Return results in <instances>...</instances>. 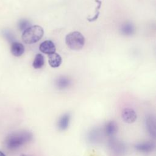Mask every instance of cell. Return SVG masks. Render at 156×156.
Returning <instances> with one entry per match:
<instances>
[{
  "mask_svg": "<svg viewBox=\"0 0 156 156\" xmlns=\"http://www.w3.org/2000/svg\"><path fill=\"white\" fill-rule=\"evenodd\" d=\"M2 35L9 42H12V43L15 42V41H14V37H13V34H12V32L10 30H9L7 29L4 30L2 31Z\"/></svg>",
  "mask_w": 156,
  "mask_h": 156,
  "instance_id": "ac0fdd59",
  "label": "cell"
},
{
  "mask_svg": "<svg viewBox=\"0 0 156 156\" xmlns=\"http://www.w3.org/2000/svg\"><path fill=\"white\" fill-rule=\"evenodd\" d=\"M0 156H6V155L4 154V152H2V151H0Z\"/></svg>",
  "mask_w": 156,
  "mask_h": 156,
  "instance_id": "ffe728a7",
  "label": "cell"
},
{
  "mask_svg": "<svg viewBox=\"0 0 156 156\" xmlns=\"http://www.w3.org/2000/svg\"><path fill=\"white\" fill-rule=\"evenodd\" d=\"M71 119V115L69 113H65L60 116L59 118L57 126L59 130L65 131L69 126Z\"/></svg>",
  "mask_w": 156,
  "mask_h": 156,
  "instance_id": "9c48e42d",
  "label": "cell"
},
{
  "mask_svg": "<svg viewBox=\"0 0 156 156\" xmlns=\"http://www.w3.org/2000/svg\"><path fill=\"white\" fill-rule=\"evenodd\" d=\"M135 149L141 153L147 154L154 151L155 148V144L153 141H143L136 143L134 145Z\"/></svg>",
  "mask_w": 156,
  "mask_h": 156,
  "instance_id": "52a82bcc",
  "label": "cell"
},
{
  "mask_svg": "<svg viewBox=\"0 0 156 156\" xmlns=\"http://www.w3.org/2000/svg\"><path fill=\"white\" fill-rule=\"evenodd\" d=\"M70 85L69 79L65 77H60L56 81V86L58 89L63 90L66 88Z\"/></svg>",
  "mask_w": 156,
  "mask_h": 156,
  "instance_id": "9a60e30c",
  "label": "cell"
},
{
  "mask_svg": "<svg viewBox=\"0 0 156 156\" xmlns=\"http://www.w3.org/2000/svg\"><path fill=\"white\" fill-rule=\"evenodd\" d=\"M121 118L127 124H132L135 122L137 119V114L136 112L132 108L126 107L121 111Z\"/></svg>",
  "mask_w": 156,
  "mask_h": 156,
  "instance_id": "ba28073f",
  "label": "cell"
},
{
  "mask_svg": "<svg viewBox=\"0 0 156 156\" xmlns=\"http://www.w3.org/2000/svg\"><path fill=\"white\" fill-rule=\"evenodd\" d=\"M118 124L114 121L107 122L104 126L103 132L108 136L113 137L118 132Z\"/></svg>",
  "mask_w": 156,
  "mask_h": 156,
  "instance_id": "30bf717a",
  "label": "cell"
},
{
  "mask_svg": "<svg viewBox=\"0 0 156 156\" xmlns=\"http://www.w3.org/2000/svg\"><path fill=\"white\" fill-rule=\"evenodd\" d=\"M20 156H29V155H26V154H21L20 155Z\"/></svg>",
  "mask_w": 156,
  "mask_h": 156,
  "instance_id": "44dd1931",
  "label": "cell"
},
{
  "mask_svg": "<svg viewBox=\"0 0 156 156\" xmlns=\"http://www.w3.org/2000/svg\"><path fill=\"white\" fill-rule=\"evenodd\" d=\"M44 34V30L40 26H30L22 34L21 38L24 43L26 44H33L40 40Z\"/></svg>",
  "mask_w": 156,
  "mask_h": 156,
  "instance_id": "7a4b0ae2",
  "label": "cell"
},
{
  "mask_svg": "<svg viewBox=\"0 0 156 156\" xmlns=\"http://www.w3.org/2000/svg\"><path fill=\"white\" fill-rule=\"evenodd\" d=\"M44 57L41 54H37L32 63V66L35 69H40L44 65Z\"/></svg>",
  "mask_w": 156,
  "mask_h": 156,
  "instance_id": "5bb4252c",
  "label": "cell"
},
{
  "mask_svg": "<svg viewBox=\"0 0 156 156\" xmlns=\"http://www.w3.org/2000/svg\"><path fill=\"white\" fill-rule=\"evenodd\" d=\"M62 62L61 56L57 53H52L48 56V63L52 68H57L60 66Z\"/></svg>",
  "mask_w": 156,
  "mask_h": 156,
  "instance_id": "7c38bea8",
  "label": "cell"
},
{
  "mask_svg": "<svg viewBox=\"0 0 156 156\" xmlns=\"http://www.w3.org/2000/svg\"><path fill=\"white\" fill-rule=\"evenodd\" d=\"M30 23L26 20H21V21H20V22L18 23L19 28L21 30H26L27 28H28L30 26Z\"/></svg>",
  "mask_w": 156,
  "mask_h": 156,
  "instance_id": "d6986e66",
  "label": "cell"
},
{
  "mask_svg": "<svg viewBox=\"0 0 156 156\" xmlns=\"http://www.w3.org/2000/svg\"><path fill=\"white\" fill-rule=\"evenodd\" d=\"M95 1L97 3V7L96 8V11H95V15L91 17V18H87V20L90 21V22H92V21H96L98 17H99V9L101 7V4H102V2L99 0H95Z\"/></svg>",
  "mask_w": 156,
  "mask_h": 156,
  "instance_id": "e0dca14e",
  "label": "cell"
},
{
  "mask_svg": "<svg viewBox=\"0 0 156 156\" xmlns=\"http://www.w3.org/2000/svg\"><path fill=\"white\" fill-rule=\"evenodd\" d=\"M121 30L124 35H130L134 32V27L130 23H126L122 26Z\"/></svg>",
  "mask_w": 156,
  "mask_h": 156,
  "instance_id": "2e32d148",
  "label": "cell"
},
{
  "mask_svg": "<svg viewBox=\"0 0 156 156\" xmlns=\"http://www.w3.org/2000/svg\"><path fill=\"white\" fill-rule=\"evenodd\" d=\"M85 41L83 35L78 31L70 32L65 37V43L67 46L74 51L81 49L85 44Z\"/></svg>",
  "mask_w": 156,
  "mask_h": 156,
  "instance_id": "3957f363",
  "label": "cell"
},
{
  "mask_svg": "<svg viewBox=\"0 0 156 156\" xmlns=\"http://www.w3.org/2000/svg\"><path fill=\"white\" fill-rule=\"evenodd\" d=\"M40 51L45 54H51L55 51V44L51 40H45L42 42L39 46Z\"/></svg>",
  "mask_w": 156,
  "mask_h": 156,
  "instance_id": "8fae6325",
  "label": "cell"
},
{
  "mask_svg": "<svg viewBox=\"0 0 156 156\" xmlns=\"http://www.w3.org/2000/svg\"><path fill=\"white\" fill-rule=\"evenodd\" d=\"M24 47L23 44L18 42H13L11 46V52L15 57H20L23 54Z\"/></svg>",
  "mask_w": 156,
  "mask_h": 156,
  "instance_id": "4fadbf2b",
  "label": "cell"
},
{
  "mask_svg": "<svg viewBox=\"0 0 156 156\" xmlns=\"http://www.w3.org/2000/svg\"><path fill=\"white\" fill-rule=\"evenodd\" d=\"M144 126L148 134L153 138L156 135V124L155 118L154 115L148 114L144 118Z\"/></svg>",
  "mask_w": 156,
  "mask_h": 156,
  "instance_id": "8992f818",
  "label": "cell"
},
{
  "mask_svg": "<svg viewBox=\"0 0 156 156\" xmlns=\"http://www.w3.org/2000/svg\"><path fill=\"white\" fill-rule=\"evenodd\" d=\"M33 134L28 130H21L9 134L5 141L6 147L10 150H16L30 142Z\"/></svg>",
  "mask_w": 156,
  "mask_h": 156,
  "instance_id": "6da1fadb",
  "label": "cell"
},
{
  "mask_svg": "<svg viewBox=\"0 0 156 156\" xmlns=\"http://www.w3.org/2000/svg\"><path fill=\"white\" fill-rule=\"evenodd\" d=\"M107 146L109 150L115 156H122L127 151V147L125 143L113 137L108 140Z\"/></svg>",
  "mask_w": 156,
  "mask_h": 156,
  "instance_id": "277c9868",
  "label": "cell"
},
{
  "mask_svg": "<svg viewBox=\"0 0 156 156\" xmlns=\"http://www.w3.org/2000/svg\"><path fill=\"white\" fill-rule=\"evenodd\" d=\"M103 130L99 127L91 129L87 134V140L91 144H98L103 140Z\"/></svg>",
  "mask_w": 156,
  "mask_h": 156,
  "instance_id": "5b68a950",
  "label": "cell"
}]
</instances>
